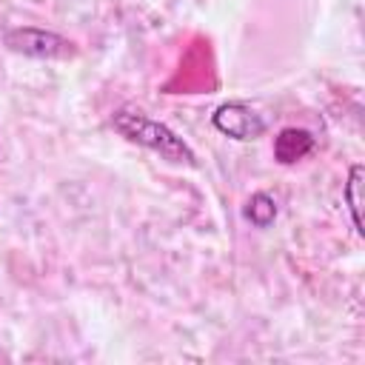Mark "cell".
<instances>
[{
	"label": "cell",
	"instance_id": "cell-2",
	"mask_svg": "<svg viewBox=\"0 0 365 365\" xmlns=\"http://www.w3.org/2000/svg\"><path fill=\"white\" fill-rule=\"evenodd\" d=\"M6 46L11 51H20V54H29V57H40V60H66V57H74L77 48L71 40L54 34V31H46V29H11L6 31Z\"/></svg>",
	"mask_w": 365,
	"mask_h": 365
},
{
	"label": "cell",
	"instance_id": "cell-1",
	"mask_svg": "<svg viewBox=\"0 0 365 365\" xmlns=\"http://www.w3.org/2000/svg\"><path fill=\"white\" fill-rule=\"evenodd\" d=\"M111 125L128 140V143H137L154 154H160L163 160L168 163H185V165H197V154L191 151V145L177 137L168 125L140 114V111H128V108H120L114 111L111 117Z\"/></svg>",
	"mask_w": 365,
	"mask_h": 365
},
{
	"label": "cell",
	"instance_id": "cell-3",
	"mask_svg": "<svg viewBox=\"0 0 365 365\" xmlns=\"http://www.w3.org/2000/svg\"><path fill=\"white\" fill-rule=\"evenodd\" d=\"M214 128L222 131L231 140H257L265 134V120L245 103H222L214 117H211Z\"/></svg>",
	"mask_w": 365,
	"mask_h": 365
},
{
	"label": "cell",
	"instance_id": "cell-5",
	"mask_svg": "<svg viewBox=\"0 0 365 365\" xmlns=\"http://www.w3.org/2000/svg\"><path fill=\"white\" fill-rule=\"evenodd\" d=\"M345 202H348L356 234H362V165L359 163L351 165V174H348V182H345Z\"/></svg>",
	"mask_w": 365,
	"mask_h": 365
},
{
	"label": "cell",
	"instance_id": "cell-6",
	"mask_svg": "<svg viewBox=\"0 0 365 365\" xmlns=\"http://www.w3.org/2000/svg\"><path fill=\"white\" fill-rule=\"evenodd\" d=\"M245 217H248L257 228H268V225L274 222V217H277V202H274V197L265 194V191L251 194V200H248V205H245Z\"/></svg>",
	"mask_w": 365,
	"mask_h": 365
},
{
	"label": "cell",
	"instance_id": "cell-4",
	"mask_svg": "<svg viewBox=\"0 0 365 365\" xmlns=\"http://www.w3.org/2000/svg\"><path fill=\"white\" fill-rule=\"evenodd\" d=\"M314 151V137L305 128H282L274 140V157L282 165L299 163Z\"/></svg>",
	"mask_w": 365,
	"mask_h": 365
}]
</instances>
